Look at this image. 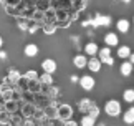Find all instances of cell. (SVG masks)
<instances>
[{
    "label": "cell",
    "instance_id": "1",
    "mask_svg": "<svg viewBox=\"0 0 134 126\" xmlns=\"http://www.w3.org/2000/svg\"><path fill=\"white\" fill-rule=\"evenodd\" d=\"M104 111H106L108 116H113V118L119 116L121 114V103L118 101V99H109V101H106V104H104Z\"/></svg>",
    "mask_w": 134,
    "mask_h": 126
},
{
    "label": "cell",
    "instance_id": "2",
    "mask_svg": "<svg viewBox=\"0 0 134 126\" xmlns=\"http://www.w3.org/2000/svg\"><path fill=\"white\" fill-rule=\"evenodd\" d=\"M56 116L60 119L68 121V119H71V116H73V108H71L70 104H61V106L56 109Z\"/></svg>",
    "mask_w": 134,
    "mask_h": 126
},
{
    "label": "cell",
    "instance_id": "3",
    "mask_svg": "<svg viewBox=\"0 0 134 126\" xmlns=\"http://www.w3.org/2000/svg\"><path fill=\"white\" fill-rule=\"evenodd\" d=\"M94 85H96V81L91 75H83L80 78V86L83 88L85 91H91L93 88H94Z\"/></svg>",
    "mask_w": 134,
    "mask_h": 126
},
{
    "label": "cell",
    "instance_id": "4",
    "mask_svg": "<svg viewBox=\"0 0 134 126\" xmlns=\"http://www.w3.org/2000/svg\"><path fill=\"white\" fill-rule=\"evenodd\" d=\"M98 55H99V60L101 63H106V65H113L114 63V60H113V56H111V50H109V46H106V48H101L99 51H98Z\"/></svg>",
    "mask_w": 134,
    "mask_h": 126
},
{
    "label": "cell",
    "instance_id": "5",
    "mask_svg": "<svg viewBox=\"0 0 134 126\" xmlns=\"http://www.w3.org/2000/svg\"><path fill=\"white\" fill-rule=\"evenodd\" d=\"M42 68H43V71H45V73H50V75H51V73H55V71H56V68H58V66H56V61H55V60L46 58V60L42 61Z\"/></svg>",
    "mask_w": 134,
    "mask_h": 126
},
{
    "label": "cell",
    "instance_id": "6",
    "mask_svg": "<svg viewBox=\"0 0 134 126\" xmlns=\"http://www.w3.org/2000/svg\"><path fill=\"white\" fill-rule=\"evenodd\" d=\"M134 70V65L131 61H124V63H121V66H119V73L122 76H129L131 73Z\"/></svg>",
    "mask_w": 134,
    "mask_h": 126
},
{
    "label": "cell",
    "instance_id": "7",
    "mask_svg": "<svg viewBox=\"0 0 134 126\" xmlns=\"http://www.w3.org/2000/svg\"><path fill=\"white\" fill-rule=\"evenodd\" d=\"M85 51H86V55H90V56H96L98 51H99V46H98L94 41H90V43L85 45Z\"/></svg>",
    "mask_w": 134,
    "mask_h": 126
},
{
    "label": "cell",
    "instance_id": "8",
    "mask_svg": "<svg viewBox=\"0 0 134 126\" xmlns=\"http://www.w3.org/2000/svg\"><path fill=\"white\" fill-rule=\"evenodd\" d=\"M88 68L91 71H99L101 70V60L96 58V56H91V60H88Z\"/></svg>",
    "mask_w": 134,
    "mask_h": 126
},
{
    "label": "cell",
    "instance_id": "9",
    "mask_svg": "<svg viewBox=\"0 0 134 126\" xmlns=\"http://www.w3.org/2000/svg\"><path fill=\"white\" fill-rule=\"evenodd\" d=\"M118 41H119V38H118L116 33H106L104 35V43H106V46H116Z\"/></svg>",
    "mask_w": 134,
    "mask_h": 126
},
{
    "label": "cell",
    "instance_id": "10",
    "mask_svg": "<svg viewBox=\"0 0 134 126\" xmlns=\"http://www.w3.org/2000/svg\"><path fill=\"white\" fill-rule=\"evenodd\" d=\"M116 27H118V30H119L121 33H127V32H129L131 23H129V20H126V18H119Z\"/></svg>",
    "mask_w": 134,
    "mask_h": 126
},
{
    "label": "cell",
    "instance_id": "11",
    "mask_svg": "<svg viewBox=\"0 0 134 126\" xmlns=\"http://www.w3.org/2000/svg\"><path fill=\"white\" fill-rule=\"evenodd\" d=\"M73 63L76 68H85V66H88V58L85 55H76L73 58Z\"/></svg>",
    "mask_w": 134,
    "mask_h": 126
},
{
    "label": "cell",
    "instance_id": "12",
    "mask_svg": "<svg viewBox=\"0 0 134 126\" xmlns=\"http://www.w3.org/2000/svg\"><path fill=\"white\" fill-rule=\"evenodd\" d=\"M25 55L27 56H37L38 55V46L35 45V43H28V45H25Z\"/></svg>",
    "mask_w": 134,
    "mask_h": 126
},
{
    "label": "cell",
    "instance_id": "13",
    "mask_svg": "<svg viewBox=\"0 0 134 126\" xmlns=\"http://www.w3.org/2000/svg\"><path fill=\"white\" fill-rule=\"evenodd\" d=\"M122 119H124L126 124H132L134 123V106H131L129 109H126L124 114H122Z\"/></svg>",
    "mask_w": 134,
    "mask_h": 126
},
{
    "label": "cell",
    "instance_id": "14",
    "mask_svg": "<svg viewBox=\"0 0 134 126\" xmlns=\"http://www.w3.org/2000/svg\"><path fill=\"white\" fill-rule=\"evenodd\" d=\"M118 56H119V58H129L131 56V48L127 45H121L119 46V50H118Z\"/></svg>",
    "mask_w": 134,
    "mask_h": 126
},
{
    "label": "cell",
    "instance_id": "15",
    "mask_svg": "<svg viewBox=\"0 0 134 126\" xmlns=\"http://www.w3.org/2000/svg\"><path fill=\"white\" fill-rule=\"evenodd\" d=\"M122 99H124L126 103H134V90L132 88L124 90V93H122Z\"/></svg>",
    "mask_w": 134,
    "mask_h": 126
},
{
    "label": "cell",
    "instance_id": "16",
    "mask_svg": "<svg viewBox=\"0 0 134 126\" xmlns=\"http://www.w3.org/2000/svg\"><path fill=\"white\" fill-rule=\"evenodd\" d=\"M94 123H96V118L90 116V114H85V116L81 118V121H80L81 126H94Z\"/></svg>",
    "mask_w": 134,
    "mask_h": 126
},
{
    "label": "cell",
    "instance_id": "17",
    "mask_svg": "<svg viewBox=\"0 0 134 126\" xmlns=\"http://www.w3.org/2000/svg\"><path fill=\"white\" fill-rule=\"evenodd\" d=\"M90 106H91V101H90L88 98H83V99H81V101L78 103V108H80V111H83V113H88Z\"/></svg>",
    "mask_w": 134,
    "mask_h": 126
},
{
    "label": "cell",
    "instance_id": "18",
    "mask_svg": "<svg viewBox=\"0 0 134 126\" xmlns=\"http://www.w3.org/2000/svg\"><path fill=\"white\" fill-rule=\"evenodd\" d=\"M23 78H25L27 81H35V80H40V78H38V73L35 71V70H30V71H27V73L23 75Z\"/></svg>",
    "mask_w": 134,
    "mask_h": 126
},
{
    "label": "cell",
    "instance_id": "19",
    "mask_svg": "<svg viewBox=\"0 0 134 126\" xmlns=\"http://www.w3.org/2000/svg\"><path fill=\"white\" fill-rule=\"evenodd\" d=\"M40 83H43V85H51V83H53V78H51L50 73L43 71V75L40 76Z\"/></svg>",
    "mask_w": 134,
    "mask_h": 126
},
{
    "label": "cell",
    "instance_id": "20",
    "mask_svg": "<svg viewBox=\"0 0 134 126\" xmlns=\"http://www.w3.org/2000/svg\"><path fill=\"white\" fill-rule=\"evenodd\" d=\"M111 18L109 17H101V15H98L96 20H94V25H109Z\"/></svg>",
    "mask_w": 134,
    "mask_h": 126
},
{
    "label": "cell",
    "instance_id": "21",
    "mask_svg": "<svg viewBox=\"0 0 134 126\" xmlns=\"http://www.w3.org/2000/svg\"><path fill=\"white\" fill-rule=\"evenodd\" d=\"M86 114H90V116H93V118H98V114H99V108H98L94 103H91V106H90V109H88Z\"/></svg>",
    "mask_w": 134,
    "mask_h": 126
},
{
    "label": "cell",
    "instance_id": "22",
    "mask_svg": "<svg viewBox=\"0 0 134 126\" xmlns=\"http://www.w3.org/2000/svg\"><path fill=\"white\" fill-rule=\"evenodd\" d=\"M20 76H22V75H20L17 70H12V71H10V75H8V80L10 81H18Z\"/></svg>",
    "mask_w": 134,
    "mask_h": 126
},
{
    "label": "cell",
    "instance_id": "23",
    "mask_svg": "<svg viewBox=\"0 0 134 126\" xmlns=\"http://www.w3.org/2000/svg\"><path fill=\"white\" fill-rule=\"evenodd\" d=\"M5 108H7V111H8V113H13L15 109H17V103H13V101H7Z\"/></svg>",
    "mask_w": 134,
    "mask_h": 126
},
{
    "label": "cell",
    "instance_id": "24",
    "mask_svg": "<svg viewBox=\"0 0 134 126\" xmlns=\"http://www.w3.org/2000/svg\"><path fill=\"white\" fill-rule=\"evenodd\" d=\"M45 32H46V33H53V32H55V27H53V25H46V27H45Z\"/></svg>",
    "mask_w": 134,
    "mask_h": 126
},
{
    "label": "cell",
    "instance_id": "25",
    "mask_svg": "<svg viewBox=\"0 0 134 126\" xmlns=\"http://www.w3.org/2000/svg\"><path fill=\"white\" fill-rule=\"evenodd\" d=\"M65 126H80V124L76 123V121H71V119H68V121L65 123Z\"/></svg>",
    "mask_w": 134,
    "mask_h": 126
},
{
    "label": "cell",
    "instance_id": "26",
    "mask_svg": "<svg viewBox=\"0 0 134 126\" xmlns=\"http://www.w3.org/2000/svg\"><path fill=\"white\" fill-rule=\"evenodd\" d=\"M2 46H3V38L0 36V48H2Z\"/></svg>",
    "mask_w": 134,
    "mask_h": 126
},
{
    "label": "cell",
    "instance_id": "27",
    "mask_svg": "<svg viewBox=\"0 0 134 126\" xmlns=\"http://www.w3.org/2000/svg\"><path fill=\"white\" fill-rule=\"evenodd\" d=\"M129 58H131V63H134V53H131V56H129Z\"/></svg>",
    "mask_w": 134,
    "mask_h": 126
},
{
    "label": "cell",
    "instance_id": "28",
    "mask_svg": "<svg viewBox=\"0 0 134 126\" xmlns=\"http://www.w3.org/2000/svg\"><path fill=\"white\" fill-rule=\"evenodd\" d=\"M121 2H124V3H127V2H131V0H121Z\"/></svg>",
    "mask_w": 134,
    "mask_h": 126
},
{
    "label": "cell",
    "instance_id": "29",
    "mask_svg": "<svg viewBox=\"0 0 134 126\" xmlns=\"http://www.w3.org/2000/svg\"><path fill=\"white\" fill-rule=\"evenodd\" d=\"M132 22H134V18H132Z\"/></svg>",
    "mask_w": 134,
    "mask_h": 126
}]
</instances>
